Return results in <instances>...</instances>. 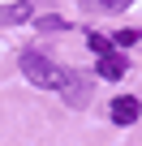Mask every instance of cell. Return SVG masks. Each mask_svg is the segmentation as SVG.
Masks as SVG:
<instances>
[{
  "label": "cell",
  "instance_id": "cell-1",
  "mask_svg": "<svg viewBox=\"0 0 142 146\" xmlns=\"http://www.w3.org/2000/svg\"><path fill=\"white\" fill-rule=\"evenodd\" d=\"M22 78L30 86H39V90H60L69 82V69L56 64L52 56H43L39 47H30V52H22Z\"/></svg>",
  "mask_w": 142,
  "mask_h": 146
},
{
  "label": "cell",
  "instance_id": "cell-2",
  "mask_svg": "<svg viewBox=\"0 0 142 146\" xmlns=\"http://www.w3.org/2000/svg\"><path fill=\"white\" fill-rule=\"evenodd\" d=\"M60 95H65V103H69V108L91 103V78H86V73H69V82L60 86Z\"/></svg>",
  "mask_w": 142,
  "mask_h": 146
},
{
  "label": "cell",
  "instance_id": "cell-3",
  "mask_svg": "<svg viewBox=\"0 0 142 146\" xmlns=\"http://www.w3.org/2000/svg\"><path fill=\"white\" fill-rule=\"evenodd\" d=\"M108 116H112V125H133V120L142 116V103H138L133 95H121V99H112Z\"/></svg>",
  "mask_w": 142,
  "mask_h": 146
},
{
  "label": "cell",
  "instance_id": "cell-4",
  "mask_svg": "<svg viewBox=\"0 0 142 146\" xmlns=\"http://www.w3.org/2000/svg\"><path fill=\"white\" fill-rule=\"evenodd\" d=\"M95 69H99V78H112V82H116V78H125V69H129V64H125V56L112 47V52H103V56H99V64H95Z\"/></svg>",
  "mask_w": 142,
  "mask_h": 146
},
{
  "label": "cell",
  "instance_id": "cell-5",
  "mask_svg": "<svg viewBox=\"0 0 142 146\" xmlns=\"http://www.w3.org/2000/svg\"><path fill=\"white\" fill-rule=\"evenodd\" d=\"M129 5H133V0H82L86 13H125Z\"/></svg>",
  "mask_w": 142,
  "mask_h": 146
},
{
  "label": "cell",
  "instance_id": "cell-6",
  "mask_svg": "<svg viewBox=\"0 0 142 146\" xmlns=\"http://www.w3.org/2000/svg\"><path fill=\"white\" fill-rule=\"evenodd\" d=\"M30 17V5L26 0H17V5H9V9H0V22H26Z\"/></svg>",
  "mask_w": 142,
  "mask_h": 146
},
{
  "label": "cell",
  "instance_id": "cell-7",
  "mask_svg": "<svg viewBox=\"0 0 142 146\" xmlns=\"http://www.w3.org/2000/svg\"><path fill=\"white\" fill-rule=\"evenodd\" d=\"M138 43V30H116L112 35V47H133Z\"/></svg>",
  "mask_w": 142,
  "mask_h": 146
},
{
  "label": "cell",
  "instance_id": "cell-8",
  "mask_svg": "<svg viewBox=\"0 0 142 146\" xmlns=\"http://www.w3.org/2000/svg\"><path fill=\"white\" fill-rule=\"evenodd\" d=\"M86 43H91V52H95V56L112 52V39H103V35H86Z\"/></svg>",
  "mask_w": 142,
  "mask_h": 146
},
{
  "label": "cell",
  "instance_id": "cell-9",
  "mask_svg": "<svg viewBox=\"0 0 142 146\" xmlns=\"http://www.w3.org/2000/svg\"><path fill=\"white\" fill-rule=\"evenodd\" d=\"M39 26H43V30H65L69 22H65V17H39Z\"/></svg>",
  "mask_w": 142,
  "mask_h": 146
}]
</instances>
